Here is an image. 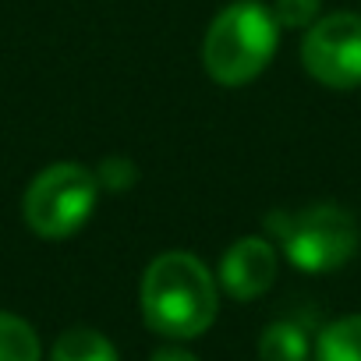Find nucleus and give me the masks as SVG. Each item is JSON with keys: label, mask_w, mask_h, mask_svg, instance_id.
Listing matches in <instances>:
<instances>
[{"label": "nucleus", "mask_w": 361, "mask_h": 361, "mask_svg": "<svg viewBox=\"0 0 361 361\" xmlns=\"http://www.w3.org/2000/svg\"><path fill=\"white\" fill-rule=\"evenodd\" d=\"M276 269H280V255L266 238H241L224 252L216 283L231 298L252 301V298H262L273 287Z\"/></svg>", "instance_id": "obj_6"}, {"label": "nucleus", "mask_w": 361, "mask_h": 361, "mask_svg": "<svg viewBox=\"0 0 361 361\" xmlns=\"http://www.w3.org/2000/svg\"><path fill=\"white\" fill-rule=\"evenodd\" d=\"M280 43V25L273 11L259 0H234L206 29L202 39V64L216 85L238 89L255 82Z\"/></svg>", "instance_id": "obj_2"}, {"label": "nucleus", "mask_w": 361, "mask_h": 361, "mask_svg": "<svg viewBox=\"0 0 361 361\" xmlns=\"http://www.w3.org/2000/svg\"><path fill=\"white\" fill-rule=\"evenodd\" d=\"M301 64L326 89H357L361 85V15L336 11L315 18L301 39Z\"/></svg>", "instance_id": "obj_5"}, {"label": "nucleus", "mask_w": 361, "mask_h": 361, "mask_svg": "<svg viewBox=\"0 0 361 361\" xmlns=\"http://www.w3.org/2000/svg\"><path fill=\"white\" fill-rule=\"evenodd\" d=\"M96 180H99V185H106V188H114V192H124L131 180H135V166L128 159H106L99 166Z\"/></svg>", "instance_id": "obj_12"}, {"label": "nucleus", "mask_w": 361, "mask_h": 361, "mask_svg": "<svg viewBox=\"0 0 361 361\" xmlns=\"http://www.w3.org/2000/svg\"><path fill=\"white\" fill-rule=\"evenodd\" d=\"M308 333L290 319L266 326L259 336V361H308Z\"/></svg>", "instance_id": "obj_9"}, {"label": "nucleus", "mask_w": 361, "mask_h": 361, "mask_svg": "<svg viewBox=\"0 0 361 361\" xmlns=\"http://www.w3.org/2000/svg\"><path fill=\"white\" fill-rule=\"evenodd\" d=\"M96 199H99L96 173L82 163L61 159V163L43 166L32 177V185L25 188V199H22V216L32 234L47 241H61V238L78 234L89 224Z\"/></svg>", "instance_id": "obj_3"}, {"label": "nucleus", "mask_w": 361, "mask_h": 361, "mask_svg": "<svg viewBox=\"0 0 361 361\" xmlns=\"http://www.w3.org/2000/svg\"><path fill=\"white\" fill-rule=\"evenodd\" d=\"M315 361H361V312L343 315L319 333Z\"/></svg>", "instance_id": "obj_8"}, {"label": "nucleus", "mask_w": 361, "mask_h": 361, "mask_svg": "<svg viewBox=\"0 0 361 361\" xmlns=\"http://www.w3.org/2000/svg\"><path fill=\"white\" fill-rule=\"evenodd\" d=\"M43 347L36 329L11 312H0V361H39Z\"/></svg>", "instance_id": "obj_10"}, {"label": "nucleus", "mask_w": 361, "mask_h": 361, "mask_svg": "<svg viewBox=\"0 0 361 361\" xmlns=\"http://www.w3.org/2000/svg\"><path fill=\"white\" fill-rule=\"evenodd\" d=\"M273 231L280 234L283 255L301 273L340 269L357 252L354 216L333 202H319L294 216H283V224H273Z\"/></svg>", "instance_id": "obj_4"}, {"label": "nucleus", "mask_w": 361, "mask_h": 361, "mask_svg": "<svg viewBox=\"0 0 361 361\" xmlns=\"http://www.w3.org/2000/svg\"><path fill=\"white\" fill-rule=\"evenodd\" d=\"M152 361H199V357L192 350H185V347H159L152 354Z\"/></svg>", "instance_id": "obj_13"}, {"label": "nucleus", "mask_w": 361, "mask_h": 361, "mask_svg": "<svg viewBox=\"0 0 361 361\" xmlns=\"http://www.w3.org/2000/svg\"><path fill=\"white\" fill-rule=\"evenodd\" d=\"M142 319L166 340L202 336L220 308V283L192 252H163L142 273Z\"/></svg>", "instance_id": "obj_1"}, {"label": "nucleus", "mask_w": 361, "mask_h": 361, "mask_svg": "<svg viewBox=\"0 0 361 361\" xmlns=\"http://www.w3.org/2000/svg\"><path fill=\"white\" fill-rule=\"evenodd\" d=\"M322 0H276L269 8L280 29H308L319 18Z\"/></svg>", "instance_id": "obj_11"}, {"label": "nucleus", "mask_w": 361, "mask_h": 361, "mask_svg": "<svg viewBox=\"0 0 361 361\" xmlns=\"http://www.w3.org/2000/svg\"><path fill=\"white\" fill-rule=\"evenodd\" d=\"M50 361H121L117 347L92 326H71L57 336Z\"/></svg>", "instance_id": "obj_7"}]
</instances>
